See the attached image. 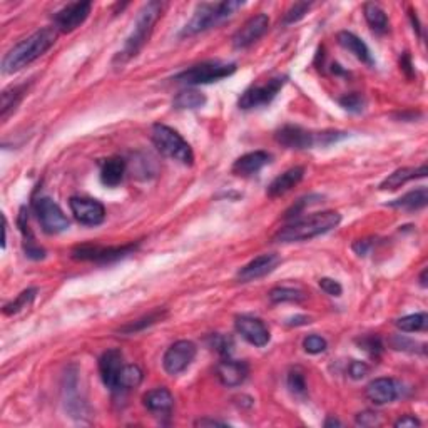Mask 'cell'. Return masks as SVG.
Returning <instances> with one entry per match:
<instances>
[{"mask_svg":"<svg viewBox=\"0 0 428 428\" xmlns=\"http://www.w3.org/2000/svg\"><path fill=\"white\" fill-rule=\"evenodd\" d=\"M57 40V29L45 27L17 42L2 59V72L13 74L42 57Z\"/></svg>","mask_w":428,"mask_h":428,"instance_id":"obj_1","label":"cell"},{"mask_svg":"<svg viewBox=\"0 0 428 428\" xmlns=\"http://www.w3.org/2000/svg\"><path fill=\"white\" fill-rule=\"evenodd\" d=\"M342 223V214L337 211L315 213L308 218H296L290 225L281 227L274 235V241L278 243H298V241H308L316 236L332 231Z\"/></svg>","mask_w":428,"mask_h":428,"instance_id":"obj_2","label":"cell"},{"mask_svg":"<svg viewBox=\"0 0 428 428\" xmlns=\"http://www.w3.org/2000/svg\"><path fill=\"white\" fill-rule=\"evenodd\" d=\"M162 6L161 2H149L144 6L141 11H139V16L136 18V24H134V29L131 32V35L125 39V44L120 52L118 54L116 60H119L120 64L128 62L129 59L136 57L144 45L147 44L149 37L152 34V29H154L156 22L159 21V17L162 16Z\"/></svg>","mask_w":428,"mask_h":428,"instance_id":"obj_3","label":"cell"},{"mask_svg":"<svg viewBox=\"0 0 428 428\" xmlns=\"http://www.w3.org/2000/svg\"><path fill=\"white\" fill-rule=\"evenodd\" d=\"M244 6V2H236V0H227V2L218 4H201L198 6L194 16L184 26L181 37H193L206 32L213 27L220 26L226 18L235 16L236 11H240Z\"/></svg>","mask_w":428,"mask_h":428,"instance_id":"obj_4","label":"cell"},{"mask_svg":"<svg viewBox=\"0 0 428 428\" xmlns=\"http://www.w3.org/2000/svg\"><path fill=\"white\" fill-rule=\"evenodd\" d=\"M348 136L347 133L342 131H323L313 133L306 131L300 125L286 124L281 129H278L274 134L278 144L288 149H311V147H327L330 144L342 141Z\"/></svg>","mask_w":428,"mask_h":428,"instance_id":"obj_5","label":"cell"},{"mask_svg":"<svg viewBox=\"0 0 428 428\" xmlns=\"http://www.w3.org/2000/svg\"><path fill=\"white\" fill-rule=\"evenodd\" d=\"M152 142L162 154L171 159L179 161L181 164L191 166L194 162V152L188 141L178 131L164 124H154L151 133Z\"/></svg>","mask_w":428,"mask_h":428,"instance_id":"obj_6","label":"cell"},{"mask_svg":"<svg viewBox=\"0 0 428 428\" xmlns=\"http://www.w3.org/2000/svg\"><path fill=\"white\" fill-rule=\"evenodd\" d=\"M236 64L221 62V60H208V62L196 64V66L186 69V71L176 74L174 81L186 86H199V84L218 82L221 79L230 77L235 74Z\"/></svg>","mask_w":428,"mask_h":428,"instance_id":"obj_7","label":"cell"},{"mask_svg":"<svg viewBox=\"0 0 428 428\" xmlns=\"http://www.w3.org/2000/svg\"><path fill=\"white\" fill-rule=\"evenodd\" d=\"M137 244H124V246H92L84 244L77 246L76 249H72L71 256L77 261H91V263H113L118 259H123L125 256L133 254L136 251Z\"/></svg>","mask_w":428,"mask_h":428,"instance_id":"obj_8","label":"cell"},{"mask_svg":"<svg viewBox=\"0 0 428 428\" xmlns=\"http://www.w3.org/2000/svg\"><path fill=\"white\" fill-rule=\"evenodd\" d=\"M34 213L42 230L47 235H59L69 230V220L57 203L50 198H37L34 201Z\"/></svg>","mask_w":428,"mask_h":428,"instance_id":"obj_9","label":"cell"},{"mask_svg":"<svg viewBox=\"0 0 428 428\" xmlns=\"http://www.w3.org/2000/svg\"><path fill=\"white\" fill-rule=\"evenodd\" d=\"M285 84H286V77L280 76V77L269 79V81L264 84L251 86L249 89H246L243 94H241L238 106L244 111L256 109V107H261V106H268L269 102L274 99V97L280 94V91L283 89Z\"/></svg>","mask_w":428,"mask_h":428,"instance_id":"obj_10","label":"cell"},{"mask_svg":"<svg viewBox=\"0 0 428 428\" xmlns=\"http://www.w3.org/2000/svg\"><path fill=\"white\" fill-rule=\"evenodd\" d=\"M196 351V345H194L193 342H189V339H179V342L173 343V345L167 348L164 358H162L164 370L173 376L183 373L191 363L194 361Z\"/></svg>","mask_w":428,"mask_h":428,"instance_id":"obj_11","label":"cell"},{"mask_svg":"<svg viewBox=\"0 0 428 428\" xmlns=\"http://www.w3.org/2000/svg\"><path fill=\"white\" fill-rule=\"evenodd\" d=\"M92 9L91 2H72L55 13V29L60 32H72L87 21Z\"/></svg>","mask_w":428,"mask_h":428,"instance_id":"obj_12","label":"cell"},{"mask_svg":"<svg viewBox=\"0 0 428 428\" xmlns=\"http://www.w3.org/2000/svg\"><path fill=\"white\" fill-rule=\"evenodd\" d=\"M74 218L86 226H99L106 220V208L91 198H71L69 201Z\"/></svg>","mask_w":428,"mask_h":428,"instance_id":"obj_13","label":"cell"},{"mask_svg":"<svg viewBox=\"0 0 428 428\" xmlns=\"http://www.w3.org/2000/svg\"><path fill=\"white\" fill-rule=\"evenodd\" d=\"M235 327L236 332L253 347H266L269 343V338H271L266 325L259 318H254V316H236Z\"/></svg>","mask_w":428,"mask_h":428,"instance_id":"obj_14","label":"cell"},{"mask_svg":"<svg viewBox=\"0 0 428 428\" xmlns=\"http://www.w3.org/2000/svg\"><path fill=\"white\" fill-rule=\"evenodd\" d=\"M269 18L266 13H258L253 16L249 21L244 22V26L232 35V45L236 49H246L253 45L256 40H259L268 32Z\"/></svg>","mask_w":428,"mask_h":428,"instance_id":"obj_15","label":"cell"},{"mask_svg":"<svg viewBox=\"0 0 428 428\" xmlns=\"http://www.w3.org/2000/svg\"><path fill=\"white\" fill-rule=\"evenodd\" d=\"M280 256L274 253H266L258 256V258L251 259V261L243 266L238 271V281L240 283H249L254 280H259V278L266 276V274L273 273L276 269L278 264H280Z\"/></svg>","mask_w":428,"mask_h":428,"instance_id":"obj_16","label":"cell"},{"mask_svg":"<svg viewBox=\"0 0 428 428\" xmlns=\"http://www.w3.org/2000/svg\"><path fill=\"white\" fill-rule=\"evenodd\" d=\"M216 373L225 387H240V385H243L244 380L248 378L249 366L246 361L231 360V358L227 356L223 361L218 363Z\"/></svg>","mask_w":428,"mask_h":428,"instance_id":"obj_17","label":"cell"},{"mask_svg":"<svg viewBox=\"0 0 428 428\" xmlns=\"http://www.w3.org/2000/svg\"><path fill=\"white\" fill-rule=\"evenodd\" d=\"M123 366H124L123 353H120V350H118V348L104 351L102 353V356L99 358L101 378L104 381L106 387L113 390V392H116V387H118V380Z\"/></svg>","mask_w":428,"mask_h":428,"instance_id":"obj_18","label":"cell"},{"mask_svg":"<svg viewBox=\"0 0 428 428\" xmlns=\"http://www.w3.org/2000/svg\"><path fill=\"white\" fill-rule=\"evenodd\" d=\"M400 387L393 378H376L366 387V397L375 405H387L398 398Z\"/></svg>","mask_w":428,"mask_h":428,"instance_id":"obj_19","label":"cell"},{"mask_svg":"<svg viewBox=\"0 0 428 428\" xmlns=\"http://www.w3.org/2000/svg\"><path fill=\"white\" fill-rule=\"evenodd\" d=\"M269 161H271V154H268L266 151L248 152V154L241 156L240 159L235 161L232 174L241 176V178H248V176L259 173L264 166L269 164Z\"/></svg>","mask_w":428,"mask_h":428,"instance_id":"obj_20","label":"cell"},{"mask_svg":"<svg viewBox=\"0 0 428 428\" xmlns=\"http://www.w3.org/2000/svg\"><path fill=\"white\" fill-rule=\"evenodd\" d=\"M144 407L157 417L169 415L174 408V397L167 388H154L142 397Z\"/></svg>","mask_w":428,"mask_h":428,"instance_id":"obj_21","label":"cell"},{"mask_svg":"<svg viewBox=\"0 0 428 428\" xmlns=\"http://www.w3.org/2000/svg\"><path fill=\"white\" fill-rule=\"evenodd\" d=\"M337 40L343 49H347L348 52L355 55V57L358 60H361L363 64H366V66H370V67L375 66V60H373V57H371L368 45H366L365 42L360 39V37H356L355 34H353V32H347V30L339 32V34L337 35Z\"/></svg>","mask_w":428,"mask_h":428,"instance_id":"obj_22","label":"cell"},{"mask_svg":"<svg viewBox=\"0 0 428 428\" xmlns=\"http://www.w3.org/2000/svg\"><path fill=\"white\" fill-rule=\"evenodd\" d=\"M427 173H428L427 164H422L418 167H400V169L393 171V173L380 184V189L381 191L398 189V188H402L403 184L410 183V181H413V179L425 178Z\"/></svg>","mask_w":428,"mask_h":428,"instance_id":"obj_23","label":"cell"},{"mask_svg":"<svg viewBox=\"0 0 428 428\" xmlns=\"http://www.w3.org/2000/svg\"><path fill=\"white\" fill-rule=\"evenodd\" d=\"M303 176H305V167L301 166L291 167V169H288L286 173L278 176V178L268 186L266 194L269 198H280L283 194H286L288 191L295 188L296 184H300L301 179H303Z\"/></svg>","mask_w":428,"mask_h":428,"instance_id":"obj_24","label":"cell"},{"mask_svg":"<svg viewBox=\"0 0 428 428\" xmlns=\"http://www.w3.org/2000/svg\"><path fill=\"white\" fill-rule=\"evenodd\" d=\"M125 174V161L123 157L113 156L101 162V181L107 188H116L123 183Z\"/></svg>","mask_w":428,"mask_h":428,"instance_id":"obj_25","label":"cell"},{"mask_svg":"<svg viewBox=\"0 0 428 428\" xmlns=\"http://www.w3.org/2000/svg\"><path fill=\"white\" fill-rule=\"evenodd\" d=\"M17 226L22 232V238H24V253H26L27 258L35 259V261H39V259H44L45 258V249L40 248V246L37 244L34 232L30 231L29 223H27L26 208H22L21 213H18Z\"/></svg>","mask_w":428,"mask_h":428,"instance_id":"obj_26","label":"cell"},{"mask_svg":"<svg viewBox=\"0 0 428 428\" xmlns=\"http://www.w3.org/2000/svg\"><path fill=\"white\" fill-rule=\"evenodd\" d=\"M428 203V191L427 188H418L415 191H410L405 196L395 199V201L388 203L390 208L403 209V211H418V209L425 208Z\"/></svg>","mask_w":428,"mask_h":428,"instance_id":"obj_27","label":"cell"},{"mask_svg":"<svg viewBox=\"0 0 428 428\" xmlns=\"http://www.w3.org/2000/svg\"><path fill=\"white\" fill-rule=\"evenodd\" d=\"M363 13H365L366 24L370 26V29L376 32V34H385L388 30V16L387 12L381 9L378 4L368 2L363 7Z\"/></svg>","mask_w":428,"mask_h":428,"instance_id":"obj_28","label":"cell"},{"mask_svg":"<svg viewBox=\"0 0 428 428\" xmlns=\"http://www.w3.org/2000/svg\"><path fill=\"white\" fill-rule=\"evenodd\" d=\"M26 92V84H22V86H12L2 92V104H0V118H2V120H6L9 116L17 109V106L24 99Z\"/></svg>","mask_w":428,"mask_h":428,"instance_id":"obj_29","label":"cell"},{"mask_svg":"<svg viewBox=\"0 0 428 428\" xmlns=\"http://www.w3.org/2000/svg\"><path fill=\"white\" fill-rule=\"evenodd\" d=\"M142 370L136 365H124L120 370L116 392H129L142 383Z\"/></svg>","mask_w":428,"mask_h":428,"instance_id":"obj_30","label":"cell"},{"mask_svg":"<svg viewBox=\"0 0 428 428\" xmlns=\"http://www.w3.org/2000/svg\"><path fill=\"white\" fill-rule=\"evenodd\" d=\"M204 104H206V96L194 89L179 92L173 101V106L176 109H199Z\"/></svg>","mask_w":428,"mask_h":428,"instance_id":"obj_31","label":"cell"},{"mask_svg":"<svg viewBox=\"0 0 428 428\" xmlns=\"http://www.w3.org/2000/svg\"><path fill=\"white\" fill-rule=\"evenodd\" d=\"M268 296L273 303H301V301L306 300V295L303 291L286 286L273 288V290L268 293Z\"/></svg>","mask_w":428,"mask_h":428,"instance_id":"obj_32","label":"cell"},{"mask_svg":"<svg viewBox=\"0 0 428 428\" xmlns=\"http://www.w3.org/2000/svg\"><path fill=\"white\" fill-rule=\"evenodd\" d=\"M398 330H402L405 333H417V332H425L428 327V316L427 313H415L403 316L395 321Z\"/></svg>","mask_w":428,"mask_h":428,"instance_id":"obj_33","label":"cell"},{"mask_svg":"<svg viewBox=\"0 0 428 428\" xmlns=\"http://www.w3.org/2000/svg\"><path fill=\"white\" fill-rule=\"evenodd\" d=\"M37 295V288H29V290L22 291L21 295H18L16 300L12 301V303H9L4 306V313L6 315H16L18 311H22L24 308H27L32 301H34V298Z\"/></svg>","mask_w":428,"mask_h":428,"instance_id":"obj_34","label":"cell"},{"mask_svg":"<svg viewBox=\"0 0 428 428\" xmlns=\"http://www.w3.org/2000/svg\"><path fill=\"white\" fill-rule=\"evenodd\" d=\"M288 388H290V392L295 395V397L303 398L306 397V392H308V387H306V380L305 375L301 370H291L290 373H288Z\"/></svg>","mask_w":428,"mask_h":428,"instance_id":"obj_35","label":"cell"},{"mask_svg":"<svg viewBox=\"0 0 428 428\" xmlns=\"http://www.w3.org/2000/svg\"><path fill=\"white\" fill-rule=\"evenodd\" d=\"M162 316H164V311L156 310V311H152V313H149L147 316H144V318L137 320V321H134V323L128 325V327H124L123 330H120V332H123V333H128V334L136 333V332H141V330H144L146 327H151V325L157 323V321H159V320L162 318Z\"/></svg>","mask_w":428,"mask_h":428,"instance_id":"obj_36","label":"cell"},{"mask_svg":"<svg viewBox=\"0 0 428 428\" xmlns=\"http://www.w3.org/2000/svg\"><path fill=\"white\" fill-rule=\"evenodd\" d=\"M311 7H313V4H311V2L293 4V6L288 9L285 17H283V24L290 26V24H295V22H298V21H301V18H303L306 13H308V11Z\"/></svg>","mask_w":428,"mask_h":428,"instance_id":"obj_37","label":"cell"},{"mask_svg":"<svg viewBox=\"0 0 428 428\" xmlns=\"http://www.w3.org/2000/svg\"><path fill=\"white\" fill-rule=\"evenodd\" d=\"M356 343L360 345L361 350L368 353L370 356H380V353L383 351V343H381V338L376 337V334H368V337L358 338Z\"/></svg>","mask_w":428,"mask_h":428,"instance_id":"obj_38","label":"cell"},{"mask_svg":"<svg viewBox=\"0 0 428 428\" xmlns=\"http://www.w3.org/2000/svg\"><path fill=\"white\" fill-rule=\"evenodd\" d=\"M339 106L343 107V109H347L348 113H361L363 109H365V97L361 94H358V92H351V94H347L343 97H339Z\"/></svg>","mask_w":428,"mask_h":428,"instance_id":"obj_39","label":"cell"},{"mask_svg":"<svg viewBox=\"0 0 428 428\" xmlns=\"http://www.w3.org/2000/svg\"><path fill=\"white\" fill-rule=\"evenodd\" d=\"M303 348L306 353L310 355H318V353H323L328 348L327 339L323 337H318V334H310L303 339Z\"/></svg>","mask_w":428,"mask_h":428,"instance_id":"obj_40","label":"cell"},{"mask_svg":"<svg viewBox=\"0 0 428 428\" xmlns=\"http://www.w3.org/2000/svg\"><path fill=\"white\" fill-rule=\"evenodd\" d=\"M320 196H306V198H301L300 201H296V204H293V206L288 209L285 218L286 220H296V218L301 216V213L305 211L306 206H311V204L318 203L320 201Z\"/></svg>","mask_w":428,"mask_h":428,"instance_id":"obj_41","label":"cell"},{"mask_svg":"<svg viewBox=\"0 0 428 428\" xmlns=\"http://www.w3.org/2000/svg\"><path fill=\"white\" fill-rule=\"evenodd\" d=\"M209 342H211V347L218 353H220V355H223V356H230L231 355L232 339L230 337H225V334H213Z\"/></svg>","mask_w":428,"mask_h":428,"instance_id":"obj_42","label":"cell"},{"mask_svg":"<svg viewBox=\"0 0 428 428\" xmlns=\"http://www.w3.org/2000/svg\"><path fill=\"white\" fill-rule=\"evenodd\" d=\"M368 371H370V366L366 365L365 361H356V360H353L351 363H350V366H348V373H350V376L353 380H361V378H365L366 375H368Z\"/></svg>","mask_w":428,"mask_h":428,"instance_id":"obj_43","label":"cell"},{"mask_svg":"<svg viewBox=\"0 0 428 428\" xmlns=\"http://www.w3.org/2000/svg\"><path fill=\"white\" fill-rule=\"evenodd\" d=\"M320 288L330 296H337L338 298V296H342V293H343L342 285H339L338 281L332 280V278H321Z\"/></svg>","mask_w":428,"mask_h":428,"instance_id":"obj_44","label":"cell"},{"mask_svg":"<svg viewBox=\"0 0 428 428\" xmlns=\"http://www.w3.org/2000/svg\"><path fill=\"white\" fill-rule=\"evenodd\" d=\"M356 423L361 427H376L381 423V418L375 412H363L356 415Z\"/></svg>","mask_w":428,"mask_h":428,"instance_id":"obj_45","label":"cell"},{"mask_svg":"<svg viewBox=\"0 0 428 428\" xmlns=\"http://www.w3.org/2000/svg\"><path fill=\"white\" fill-rule=\"evenodd\" d=\"M392 347L395 348V350H403V351H417V347H418V343H415V342H412V339H408V338H405V337H395L393 339H392Z\"/></svg>","mask_w":428,"mask_h":428,"instance_id":"obj_46","label":"cell"},{"mask_svg":"<svg viewBox=\"0 0 428 428\" xmlns=\"http://www.w3.org/2000/svg\"><path fill=\"white\" fill-rule=\"evenodd\" d=\"M422 425V422L418 420L417 417H413V415H405V417H402V418H398L397 422H395V427L397 428H407V427H420Z\"/></svg>","mask_w":428,"mask_h":428,"instance_id":"obj_47","label":"cell"},{"mask_svg":"<svg viewBox=\"0 0 428 428\" xmlns=\"http://www.w3.org/2000/svg\"><path fill=\"white\" fill-rule=\"evenodd\" d=\"M371 248V241L370 240H358L355 244H353V251H355L356 254L360 256H365L366 253H368Z\"/></svg>","mask_w":428,"mask_h":428,"instance_id":"obj_48","label":"cell"},{"mask_svg":"<svg viewBox=\"0 0 428 428\" xmlns=\"http://www.w3.org/2000/svg\"><path fill=\"white\" fill-rule=\"evenodd\" d=\"M196 427H226V422H218V420H209V418H203V420H198L194 423Z\"/></svg>","mask_w":428,"mask_h":428,"instance_id":"obj_49","label":"cell"},{"mask_svg":"<svg viewBox=\"0 0 428 428\" xmlns=\"http://www.w3.org/2000/svg\"><path fill=\"white\" fill-rule=\"evenodd\" d=\"M306 323H310V318H306V316H296V318H291L288 321L290 327H300V325H306Z\"/></svg>","mask_w":428,"mask_h":428,"instance_id":"obj_50","label":"cell"},{"mask_svg":"<svg viewBox=\"0 0 428 428\" xmlns=\"http://www.w3.org/2000/svg\"><path fill=\"white\" fill-rule=\"evenodd\" d=\"M342 423H339L337 418H328L327 422H325V427H339Z\"/></svg>","mask_w":428,"mask_h":428,"instance_id":"obj_51","label":"cell"},{"mask_svg":"<svg viewBox=\"0 0 428 428\" xmlns=\"http://www.w3.org/2000/svg\"><path fill=\"white\" fill-rule=\"evenodd\" d=\"M420 283H422L423 288L427 286V269H423V273H422V276H420Z\"/></svg>","mask_w":428,"mask_h":428,"instance_id":"obj_52","label":"cell"}]
</instances>
